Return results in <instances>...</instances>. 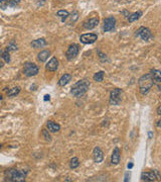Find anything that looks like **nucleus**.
Segmentation results:
<instances>
[{"mask_svg": "<svg viewBox=\"0 0 161 182\" xmlns=\"http://www.w3.org/2000/svg\"><path fill=\"white\" fill-rule=\"evenodd\" d=\"M141 179L143 181L151 182V181H159L160 173L158 170H153L151 172H143L141 174Z\"/></svg>", "mask_w": 161, "mask_h": 182, "instance_id": "nucleus-6", "label": "nucleus"}, {"mask_svg": "<svg viewBox=\"0 0 161 182\" xmlns=\"http://www.w3.org/2000/svg\"><path fill=\"white\" fill-rule=\"evenodd\" d=\"M72 80V75L71 74H65V75H63L60 77V79L59 80V82H57V84H59V86H65L69 81Z\"/></svg>", "mask_w": 161, "mask_h": 182, "instance_id": "nucleus-18", "label": "nucleus"}, {"mask_svg": "<svg viewBox=\"0 0 161 182\" xmlns=\"http://www.w3.org/2000/svg\"><path fill=\"white\" fill-rule=\"evenodd\" d=\"M156 126H157V127H160V126H161V121H157V123H156Z\"/></svg>", "mask_w": 161, "mask_h": 182, "instance_id": "nucleus-35", "label": "nucleus"}, {"mask_svg": "<svg viewBox=\"0 0 161 182\" xmlns=\"http://www.w3.org/2000/svg\"><path fill=\"white\" fill-rule=\"evenodd\" d=\"M38 71H39L38 66L34 63L27 62V63H25L23 66V74L26 77H32V76L38 75Z\"/></svg>", "mask_w": 161, "mask_h": 182, "instance_id": "nucleus-4", "label": "nucleus"}, {"mask_svg": "<svg viewBox=\"0 0 161 182\" xmlns=\"http://www.w3.org/2000/svg\"><path fill=\"white\" fill-rule=\"evenodd\" d=\"M2 56H3V60L5 63H9L10 62V56H9V52L7 50H4L3 53H2Z\"/></svg>", "mask_w": 161, "mask_h": 182, "instance_id": "nucleus-25", "label": "nucleus"}, {"mask_svg": "<svg viewBox=\"0 0 161 182\" xmlns=\"http://www.w3.org/2000/svg\"><path fill=\"white\" fill-rule=\"evenodd\" d=\"M59 68V60L56 57H52L51 60L48 61V63L45 65V69L49 72H55Z\"/></svg>", "mask_w": 161, "mask_h": 182, "instance_id": "nucleus-11", "label": "nucleus"}, {"mask_svg": "<svg viewBox=\"0 0 161 182\" xmlns=\"http://www.w3.org/2000/svg\"><path fill=\"white\" fill-rule=\"evenodd\" d=\"M47 127L48 132H51V133H59L60 131V126L52 121H48L47 123Z\"/></svg>", "mask_w": 161, "mask_h": 182, "instance_id": "nucleus-16", "label": "nucleus"}, {"mask_svg": "<svg viewBox=\"0 0 161 182\" xmlns=\"http://www.w3.org/2000/svg\"><path fill=\"white\" fill-rule=\"evenodd\" d=\"M154 82L150 73H147L145 75H142L138 80V86H139V91L142 95H145L150 91V89L153 87Z\"/></svg>", "mask_w": 161, "mask_h": 182, "instance_id": "nucleus-1", "label": "nucleus"}, {"mask_svg": "<svg viewBox=\"0 0 161 182\" xmlns=\"http://www.w3.org/2000/svg\"><path fill=\"white\" fill-rule=\"evenodd\" d=\"M27 170H18V169H9L5 172V178L8 181L23 182L26 178Z\"/></svg>", "mask_w": 161, "mask_h": 182, "instance_id": "nucleus-2", "label": "nucleus"}, {"mask_svg": "<svg viewBox=\"0 0 161 182\" xmlns=\"http://www.w3.org/2000/svg\"><path fill=\"white\" fill-rule=\"evenodd\" d=\"M128 177H130V174H129V172H127L126 174H125V179H124V181L125 182H127L128 180H129V178H128Z\"/></svg>", "mask_w": 161, "mask_h": 182, "instance_id": "nucleus-31", "label": "nucleus"}, {"mask_svg": "<svg viewBox=\"0 0 161 182\" xmlns=\"http://www.w3.org/2000/svg\"><path fill=\"white\" fill-rule=\"evenodd\" d=\"M6 50L8 52H9V51H16V50H17V46L13 45V42H12L10 45H8V47H7Z\"/></svg>", "mask_w": 161, "mask_h": 182, "instance_id": "nucleus-29", "label": "nucleus"}, {"mask_svg": "<svg viewBox=\"0 0 161 182\" xmlns=\"http://www.w3.org/2000/svg\"><path fill=\"white\" fill-rule=\"evenodd\" d=\"M122 93L123 91L119 88L113 89L110 93V100L109 103L110 105H118L120 104L122 101Z\"/></svg>", "mask_w": 161, "mask_h": 182, "instance_id": "nucleus-5", "label": "nucleus"}, {"mask_svg": "<svg viewBox=\"0 0 161 182\" xmlns=\"http://www.w3.org/2000/svg\"><path fill=\"white\" fill-rule=\"evenodd\" d=\"M93 159L96 163H101L104 160V153L100 147H96L93 151Z\"/></svg>", "mask_w": 161, "mask_h": 182, "instance_id": "nucleus-12", "label": "nucleus"}, {"mask_svg": "<svg viewBox=\"0 0 161 182\" xmlns=\"http://www.w3.org/2000/svg\"><path fill=\"white\" fill-rule=\"evenodd\" d=\"M44 100L47 101V100H49V95H45L44 96Z\"/></svg>", "mask_w": 161, "mask_h": 182, "instance_id": "nucleus-36", "label": "nucleus"}, {"mask_svg": "<svg viewBox=\"0 0 161 182\" xmlns=\"http://www.w3.org/2000/svg\"><path fill=\"white\" fill-rule=\"evenodd\" d=\"M2 53H3V51H1V50H0V68H2L3 66H4V63H5V62H4V60H3Z\"/></svg>", "mask_w": 161, "mask_h": 182, "instance_id": "nucleus-30", "label": "nucleus"}, {"mask_svg": "<svg viewBox=\"0 0 161 182\" xmlns=\"http://www.w3.org/2000/svg\"><path fill=\"white\" fill-rule=\"evenodd\" d=\"M97 39H98V36L96 34H84L80 36L81 43L85 45L94 44L97 41Z\"/></svg>", "mask_w": 161, "mask_h": 182, "instance_id": "nucleus-10", "label": "nucleus"}, {"mask_svg": "<svg viewBox=\"0 0 161 182\" xmlns=\"http://www.w3.org/2000/svg\"><path fill=\"white\" fill-rule=\"evenodd\" d=\"M148 136H149V139H152V136H153V134H152V132H149V133H148Z\"/></svg>", "mask_w": 161, "mask_h": 182, "instance_id": "nucleus-34", "label": "nucleus"}, {"mask_svg": "<svg viewBox=\"0 0 161 182\" xmlns=\"http://www.w3.org/2000/svg\"><path fill=\"white\" fill-rule=\"evenodd\" d=\"M79 165H80V162L77 157H74V158L71 159V162H69V167H71V169H76L79 167Z\"/></svg>", "mask_w": 161, "mask_h": 182, "instance_id": "nucleus-24", "label": "nucleus"}, {"mask_svg": "<svg viewBox=\"0 0 161 182\" xmlns=\"http://www.w3.org/2000/svg\"><path fill=\"white\" fill-rule=\"evenodd\" d=\"M21 0H8V6L9 7H17L18 4L20 3Z\"/></svg>", "mask_w": 161, "mask_h": 182, "instance_id": "nucleus-26", "label": "nucleus"}, {"mask_svg": "<svg viewBox=\"0 0 161 182\" xmlns=\"http://www.w3.org/2000/svg\"><path fill=\"white\" fill-rule=\"evenodd\" d=\"M99 22H100L99 17L90 18L89 20H87L86 22H84V26H84V28H86V30H93V28H95L99 24Z\"/></svg>", "mask_w": 161, "mask_h": 182, "instance_id": "nucleus-14", "label": "nucleus"}, {"mask_svg": "<svg viewBox=\"0 0 161 182\" xmlns=\"http://www.w3.org/2000/svg\"><path fill=\"white\" fill-rule=\"evenodd\" d=\"M7 7H8V0H0V8L4 10Z\"/></svg>", "mask_w": 161, "mask_h": 182, "instance_id": "nucleus-28", "label": "nucleus"}, {"mask_svg": "<svg viewBox=\"0 0 161 182\" xmlns=\"http://www.w3.org/2000/svg\"><path fill=\"white\" fill-rule=\"evenodd\" d=\"M30 46L34 49H41V48H43L44 46H47V41L44 39H38V40L32 41Z\"/></svg>", "mask_w": 161, "mask_h": 182, "instance_id": "nucleus-17", "label": "nucleus"}, {"mask_svg": "<svg viewBox=\"0 0 161 182\" xmlns=\"http://www.w3.org/2000/svg\"><path fill=\"white\" fill-rule=\"evenodd\" d=\"M20 92V87H14V88H12L10 90H8L7 91V95H8V97H14L16 96L18 93Z\"/></svg>", "mask_w": 161, "mask_h": 182, "instance_id": "nucleus-22", "label": "nucleus"}, {"mask_svg": "<svg viewBox=\"0 0 161 182\" xmlns=\"http://www.w3.org/2000/svg\"><path fill=\"white\" fill-rule=\"evenodd\" d=\"M42 136L44 138L45 141H47V142H51V135H49V133H48V130H43L42 131Z\"/></svg>", "mask_w": 161, "mask_h": 182, "instance_id": "nucleus-27", "label": "nucleus"}, {"mask_svg": "<svg viewBox=\"0 0 161 182\" xmlns=\"http://www.w3.org/2000/svg\"><path fill=\"white\" fill-rule=\"evenodd\" d=\"M133 166H134V165H133V163H129V164H128V169H132V168H133Z\"/></svg>", "mask_w": 161, "mask_h": 182, "instance_id": "nucleus-33", "label": "nucleus"}, {"mask_svg": "<svg viewBox=\"0 0 161 182\" xmlns=\"http://www.w3.org/2000/svg\"><path fill=\"white\" fill-rule=\"evenodd\" d=\"M56 15L60 16V17L61 18V22H65V18H68L69 16V11H67V10H60V11H57Z\"/></svg>", "mask_w": 161, "mask_h": 182, "instance_id": "nucleus-23", "label": "nucleus"}, {"mask_svg": "<svg viewBox=\"0 0 161 182\" xmlns=\"http://www.w3.org/2000/svg\"><path fill=\"white\" fill-rule=\"evenodd\" d=\"M116 26V19L114 16H109L104 19V24H103V31L105 32H108L113 31Z\"/></svg>", "mask_w": 161, "mask_h": 182, "instance_id": "nucleus-9", "label": "nucleus"}, {"mask_svg": "<svg viewBox=\"0 0 161 182\" xmlns=\"http://www.w3.org/2000/svg\"><path fill=\"white\" fill-rule=\"evenodd\" d=\"M120 149L116 147L114 149V151L112 153V156H111V164L112 165H118L120 163Z\"/></svg>", "mask_w": 161, "mask_h": 182, "instance_id": "nucleus-15", "label": "nucleus"}, {"mask_svg": "<svg viewBox=\"0 0 161 182\" xmlns=\"http://www.w3.org/2000/svg\"><path fill=\"white\" fill-rule=\"evenodd\" d=\"M104 75H105L104 71H99L97 73H95V75L93 76V79L96 82H102L103 79H104Z\"/></svg>", "mask_w": 161, "mask_h": 182, "instance_id": "nucleus-21", "label": "nucleus"}, {"mask_svg": "<svg viewBox=\"0 0 161 182\" xmlns=\"http://www.w3.org/2000/svg\"><path fill=\"white\" fill-rule=\"evenodd\" d=\"M79 52H80V47H79V45H77V44H72V45L68 48L67 52H65V57H67V60H68V61H73L78 55H79Z\"/></svg>", "mask_w": 161, "mask_h": 182, "instance_id": "nucleus-7", "label": "nucleus"}, {"mask_svg": "<svg viewBox=\"0 0 161 182\" xmlns=\"http://www.w3.org/2000/svg\"><path fill=\"white\" fill-rule=\"evenodd\" d=\"M135 36H139V38H141L142 41H145V42L149 41L152 38V34H151L150 30L148 27H145V26H141V27H140L139 30L136 31Z\"/></svg>", "mask_w": 161, "mask_h": 182, "instance_id": "nucleus-8", "label": "nucleus"}, {"mask_svg": "<svg viewBox=\"0 0 161 182\" xmlns=\"http://www.w3.org/2000/svg\"><path fill=\"white\" fill-rule=\"evenodd\" d=\"M49 55H51V52L48 51V50H42V51H40L38 55V59L39 62H45L47 59Z\"/></svg>", "mask_w": 161, "mask_h": 182, "instance_id": "nucleus-19", "label": "nucleus"}, {"mask_svg": "<svg viewBox=\"0 0 161 182\" xmlns=\"http://www.w3.org/2000/svg\"><path fill=\"white\" fill-rule=\"evenodd\" d=\"M89 87H90V82L87 79H83V80L78 81L77 83L73 86L71 89V93L75 97H82L83 95L89 90Z\"/></svg>", "mask_w": 161, "mask_h": 182, "instance_id": "nucleus-3", "label": "nucleus"}, {"mask_svg": "<svg viewBox=\"0 0 161 182\" xmlns=\"http://www.w3.org/2000/svg\"><path fill=\"white\" fill-rule=\"evenodd\" d=\"M150 75L152 77V79H153V82L154 84L157 85L158 89L160 90V82H161V72L157 69H153L151 70L150 72Z\"/></svg>", "mask_w": 161, "mask_h": 182, "instance_id": "nucleus-13", "label": "nucleus"}, {"mask_svg": "<svg viewBox=\"0 0 161 182\" xmlns=\"http://www.w3.org/2000/svg\"><path fill=\"white\" fill-rule=\"evenodd\" d=\"M141 16H142V11L134 12V13L128 15V20H129V22H136V20H138Z\"/></svg>", "mask_w": 161, "mask_h": 182, "instance_id": "nucleus-20", "label": "nucleus"}, {"mask_svg": "<svg viewBox=\"0 0 161 182\" xmlns=\"http://www.w3.org/2000/svg\"><path fill=\"white\" fill-rule=\"evenodd\" d=\"M157 114H158V115L161 114V106H160V105L157 107Z\"/></svg>", "mask_w": 161, "mask_h": 182, "instance_id": "nucleus-32", "label": "nucleus"}]
</instances>
